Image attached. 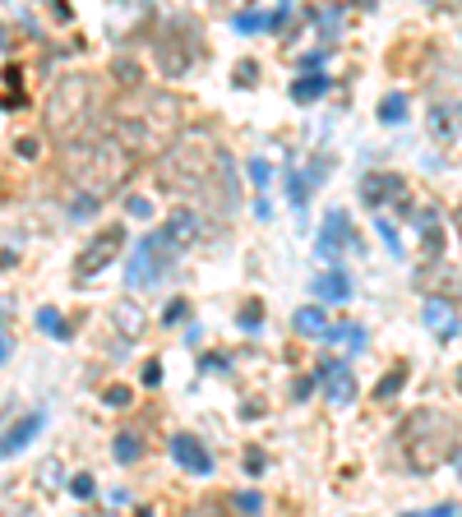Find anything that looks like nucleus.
<instances>
[{
    "mask_svg": "<svg viewBox=\"0 0 462 517\" xmlns=\"http://www.w3.org/2000/svg\"><path fill=\"white\" fill-rule=\"evenodd\" d=\"M181 121H185V106H181L176 93H162V88H130V93L116 102L111 134L130 148V158H139V153H157V158H162V153L181 139Z\"/></svg>",
    "mask_w": 462,
    "mask_h": 517,
    "instance_id": "obj_1",
    "label": "nucleus"
},
{
    "mask_svg": "<svg viewBox=\"0 0 462 517\" xmlns=\"http://www.w3.org/2000/svg\"><path fill=\"white\" fill-rule=\"evenodd\" d=\"M130 171H134V158L111 130L65 143V175L79 190H88V199H102L106 190H121L130 180Z\"/></svg>",
    "mask_w": 462,
    "mask_h": 517,
    "instance_id": "obj_2",
    "label": "nucleus"
},
{
    "mask_svg": "<svg viewBox=\"0 0 462 517\" xmlns=\"http://www.w3.org/2000/svg\"><path fill=\"white\" fill-rule=\"evenodd\" d=\"M218 158H222V148H218V139H213V130L194 125V130H185L181 139L157 158V185H162L166 194H199V190H209V180L218 175Z\"/></svg>",
    "mask_w": 462,
    "mask_h": 517,
    "instance_id": "obj_3",
    "label": "nucleus"
},
{
    "mask_svg": "<svg viewBox=\"0 0 462 517\" xmlns=\"http://www.w3.org/2000/svg\"><path fill=\"white\" fill-rule=\"evenodd\" d=\"M88 121H93V79H88V74H65V79H56V88L42 102L46 134L70 143L88 130Z\"/></svg>",
    "mask_w": 462,
    "mask_h": 517,
    "instance_id": "obj_4",
    "label": "nucleus"
},
{
    "mask_svg": "<svg viewBox=\"0 0 462 517\" xmlns=\"http://www.w3.org/2000/svg\"><path fill=\"white\" fill-rule=\"evenodd\" d=\"M407 466L411 471H435L448 453H453V425L435 411H416L407 421Z\"/></svg>",
    "mask_w": 462,
    "mask_h": 517,
    "instance_id": "obj_5",
    "label": "nucleus"
},
{
    "mask_svg": "<svg viewBox=\"0 0 462 517\" xmlns=\"http://www.w3.org/2000/svg\"><path fill=\"white\" fill-rule=\"evenodd\" d=\"M199 24L194 19H185V14H176V19H166V28L157 33V42H153V61H157V70L166 74V79H181V74H190L194 65H199Z\"/></svg>",
    "mask_w": 462,
    "mask_h": 517,
    "instance_id": "obj_6",
    "label": "nucleus"
},
{
    "mask_svg": "<svg viewBox=\"0 0 462 517\" xmlns=\"http://www.w3.org/2000/svg\"><path fill=\"white\" fill-rule=\"evenodd\" d=\"M176 259H181V245H176V240L166 236L162 227L149 231V236L134 245V259H130V268H125V282H130V291L157 287V282H162L166 272L176 268Z\"/></svg>",
    "mask_w": 462,
    "mask_h": 517,
    "instance_id": "obj_7",
    "label": "nucleus"
},
{
    "mask_svg": "<svg viewBox=\"0 0 462 517\" xmlns=\"http://www.w3.org/2000/svg\"><path fill=\"white\" fill-rule=\"evenodd\" d=\"M121 245H125V227H106V231H97V236L88 240L84 250H79L74 272H79V277H97V272H102L106 263L121 255Z\"/></svg>",
    "mask_w": 462,
    "mask_h": 517,
    "instance_id": "obj_8",
    "label": "nucleus"
},
{
    "mask_svg": "<svg viewBox=\"0 0 462 517\" xmlns=\"http://www.w3.org/2000/svg\"><path fill=\"white\" fill-rule=\"evenodd\" d=\"M314 379H323V393H328L333 406H351L356 402V374H351L347 365H338V360H333V365H319Z\"/></svg>",
    "mask_w": 462,
    "mask_h": 517,
    "instance_id": "obj_9",
    "label": "nucleus"
},
{
    "mask_svg": "<svg viewBox=\"0 0 462 517\" xmlns=\"http://www.w3.org/2000/svg\"><path fill=\"white\" fill-rule=\"evenodd\" d=\"M171 457L185 466L190 476H209L213 471V453L199 444V439H190V434H176L171 439Z\"/></svg>",
    "mask_w": 462,
    "mask_h": 517,
    "instance_id": "obj_10",
    "label": "nucleus"
},
{
    "mask_svg": "<svg viewBox=\"0 0 462 517\" xmlns=\"http://www.w3.org/2000/svg\"><path fill=\"white\" fill-rule=\"evenodd\" d=\"M42 425H46V411H24V416H19V421L9 425L5 434H0V457H14L19 448L28 444V439L42 430Z\"/></svg>",
    "mask_w": 462,
    "mask_h": 517,
    "instance_id": "obj_11",
    "label": "nucleus"
},
{
    "mask_svg": "<svg viewBox=\"0 0 462 517\" xmlns=\"http://www.w3.org/2000/svg\"><path fill=\"white\" fill-rule=\"evenodd\" d=\"M421 319H426L430 333H439V337H458V314H453V305H448L444 296H430V300H426V309H421Z\"/></svg>",
    "mask_w": 462,
    "mask_h": 517,
    "instance_id": "obj_12",
    "label": "nucleus"
},
{
    "mask_svg": "<svg viewBox=\"0 0 462 517\" xmlns=\"http://www.w3.org/2000/svg\"><path fill=\"white\" fill-rule=\"evenodd\" d=\"M342 240H347V213H342V208H333L328 217H323V231H319V255L338 263V250H342Z\"/></svg>",
    "mask_w": 462,
    "mask_h": 517,
    "instance_id": "obj_13",
    "label": "nucleus"
},
{
    "mask_svg": "<svg viewBox=\"0 0 462 517\" xmlns=\"http://www.w3.org/2000/svg\"><path fill=\"white\" fill-rule=\"evenodd\" d=\"M398 190H407V185H402V175H393V171H379V175H366V180H361V199L366 203H384Z\"/></svg>",
    "mask_w": 462,
    "mask_h": 517,
    "instance_id": "obj_14",
    "label": "nucleus"
},
{
    "mask_svg": "<svg viewBox=\"0 0 462 517\" xmlns=\"http://www.w3.org/2000/svg\"><path fill=\"white\" fill-rule=\"evenodd\" d=\"M314 296H319V300H333V305H347V300H351V277L342 268L323 272V277L314 282Z\"/></svg>",
    "mask_w": 462,
    "mask_h": 517,
    "instance_id": "obj_15",
    "label": "nucleus"
},
{
    "mask_svg": "<svg viewBox=\"0 0 462 517\" xmlns=\"http://www.w3.org/2000/svg\"><path fill=\"white\" fill-rule=\"evenodd\" d=\"M166 236L176 240V245H190L194 236H199V213H190V208H176L171 217H166Z\"/></svg>",
    "mask_w": 462,
    "mask_h": 517,
    "instance_id": "obj_16",
    "label": "nucleus"
},
{
    "mask_svg": "<svg viewBox=\"0 0 462 517\" xmlns=\"http://www.w3.org/2000/svg\"><path fill=\"white\" fill-rule=\"evenodd\" d=\"M291 324H296L301 337H328V314H323V305H301L296 314H291Z\"/></svg>",
    "mask_w": 462,
    "mask_h": 517,
    "instance_id": "obj_17",
    "label": "nucleus"
},
{
    "mask_svg": "<svg viewBox=\"0 0 462 517\" xmlns=\"http://www.w3.org/2000/svg\"><path fill=\"white\" fill-rule=\"evenodd\" d=\"M323 93H328V74H319V70L291 83V97H296V102H314V97H323Z\"/></svg>",
    "mask_w": 462,
    "mask_h": 517,
    "instance_id": "obj_18",
    "label": "nucleus"
},
{
    "mask_svg": "<svg viewBox=\"0 0 462 517\" xmlns=\"http://www.w3.org/2000/svg\"><path fill=\"white\" fill-rule=\"evenodd\" d=\"M379 121H384V125L407 121V93H388L384 102H379Z\"/></svg>",
    "mask_w": 462,
    "mask_h": 517,
    "instance_id": "obj_19",
    "label": "nucleus"
},
{
    "mask_svg": "<svg viewBox=\"0 0 462 517\" xmlns=\"http://www.w3.org/2000/svg\"><path fill=\"white\" fill-rule=\"evenodd\" d=\"M139 453H144V448H139V434H134V430H121V434H116V462L130 466V462H139Z\"/></svg>",
    "mask_w": 462,
    "mask_h": 517,
    "instance_id": "obj_20",
    "label": "nucleus"
},
{
    "mask_svg": "<svg viewBox=\"0 0 462 517\" xmlns=\"http://www.w3.org/2000/svg\"><path fill=\"white\" fill-rule=\"evenodd\" d=\"M37 328H42V333H51V337H65L61 309H56V305H42V309H37Z\"/></svg>",
    "mask_w": 462,
    "mask_h": 517,
    "instance_id": "obj_21",
    "label": "nucleus"
},
{
    "mask_svg": "<svg viewBox=\"0 0 462 517\" xmlns=\"http://www.w3.org/2000/svg\"><path fill=\"white\" fill-rule=\"evenodd\" d=\"M287 199L296 203V208H306V199H310V175H306V171H291V180H287Z\"/></svg>",
    "mask_w": 462,
    "mask_h": 517,
    "instance_id": "obj_22",
    "label": "nucleus"
},
{
    "mask_svg": "<svg viewBox=\"0 0 462 517\" xmlns=\"http://www.w3.org/2000/svg\"><path fill=\"white\" fill-rule=\"evenodd\" d=\"M236 28L241 33H263V28H278V24H273V14H250L245 9V14H236Z\"/></svg>",
    "mask_w": 462,
    "mask_h": 517,
    "instance_id": "obj_23",
    "label": "nucleus"
},
{
    "mask_svg": "<svg viewBox=\"0 0 462 517\" xmlns=\"http://www.w3.org/2000/svg\"><path fill=\"white\" fill-rule=\"evenodd\" d=\"M328 337H333V342H347L351 351H361V347H366V333H361L356 324H342V328H328Z\"/></svg>",
    "mask_w": 462,
    "mask_h": 517,
    "instance_id": "obj_24",
    "label": "nucleus"
},
{
    "mask_svg": "<svg viewBox=\"0 0 462 517\" xmlns=\"http://www.w3.org/2000/svg\"><path fill=\"white\" fill-rule=\"evenodd\" d=\"M402 384H407V369H388V379H379L375 397H393V393H398Z\"/></svg>",
    "mask_w": 462,
    "mask_h": 517,
    "instance_id": "obj_25",
    "label": "nucleus"
},
{
    "mask_svg": "<svg viewBox=\"0 0 462 517\" xmlns=\"http://www.w3.org/2000/svg\"><path fill=\"white\" fill-rule=\"evenodd\" d=\"M116 319H121V328H125V333H130V337H134V333H139V309H134V305H130V300H125V305H121V309H116Z\"/></svg>",
    "mask_w": 462,
    "mask_h": 517,
    "instance_id": "obj_26",
    "label": "nucleus"
},
{
    "mask_svg": "<svg viewBox=\"0 0 462 517\" xmlns=\"http://www.w3.org/2000/svg\"><path fill=\"white\" fill-rule=\"evenodd\" d=\"M231 503H236V508H241L245 517H259V508H263L259 494H231Z\"/></svg>",
    "mask_w": 462,
    "mask_h": 517,
    "instance_id": "obj_27",
    "label": "nucleus"
},
{
    "mask_svg": "<svg viewBox=\"0 0 462 517\" xmlns=\"http://www.w3.org/2000/svg\"><path fill=\"white\" fill-rule=\"evenodd\" d=\"M70 490H74V499H93V494H97V481H93V476H74Z\"/></svg>",
    "mask_w": 462,
    "mask_h": 517,
    "instance_id": "obj_28",
    "label": "nucleus"
},
{
    "mask_svg": "<svg viewBox=\"0 0 462 517\" xmlns=\"http://www.w3.org/2000/svg\"><path fill=\"white\" fill-rule=\"evenodd\" d=\"M102 402H106V406H130V388H121V384H116V388H106V393H102Z\"/></svg>",
    "mask_w": 462,
    "mask_h": 517,
    "instance_id": "obj_29",
    "label": "nucleus"
},
{
    "mask_svg": "<svg viewBox=\"0 0 462 517\" xmlns=\"http://www.w3.org/2000/svg\"><path fill=\"white\" fill-rule=\"evenodd\" d=\"M37 481H42V485H56V481H61V462H42V466H37Z\"/></svg>",
    "mask_w": 462,
    "mask_h": 517,
    "instance_id": "obj_30",
    "label": "nucleus"
},
{
    "mask_svg": "<svg viewBox=\"0 0 462 517\" xmlns=\"http://www.w3.org/2000/svg\"><path fill=\"white\" fill-rule=\"evenodd\" d=\"M379 236H384V245L393 255H402V240H398V231H393V222H379Z\"/></svg>",
    "mask_w": 462,
    "mask_h": 517,
    "instance_id": "obj_31",
    "label": "nucleus"
},
{
    "mask_svg": "<svg viewBox=\"0 0 462 517\" xmlns=\"http://www.w3.org/2000/svg\"><path fill=\"white\" fill-rule=\"evenodd\" d=\"M259 324H263V309L259 305H245L241 309V328H259Z\"/></svg>",
    "mask_w": 462,
    "mask_h": 517,
    "instance_id": "obj_32",
    "label": "nucleus"
},
{
    "mask_svg": "<svg viewBox=\"0 0 462 517\" xmlns=\"http://www.w3.org/2000/svg\"><path fill=\"white\" fill-rule=\"evenodd\" d=\"M185 314H190V305H185V300H171V305H166V314H162V319H166V324H181Z\"/></svg>",
    "mask_w": 462,
    "mask_h": 517,
    "instance_id": "obj_33",
    "label": "nucleus"
},
{
    "mask_svg": "<svg viewBox=\"0 0 462 517\" xmlns=\"http://www.w3.org/2000/svg\"><path fill=\"white\" fill-rule=\"evenodd\" d=\"M250 180L263 190V185H268V162H259V158H254V162H250Z\"/></svg>",
    "mask_w": 462,
    "mask_h": 517,
    "instance_id": "obj_34",
    "label": "nucleus"
},
{
    "mask_svg": "<svg viewBox=\"0 0 462 517\" xmlns=\"http://www.w3.org/2000/svg\"><path fill=\"white\" fill-rule=\"evenodd\" d=\"M125 208H130L134 217H153V203H149V199H139V194H134V199L125 203Z\"/></svg>",
    "mask_w": 462,
    "mask_h": 517,
    "instance_id": "obj_35",
    "label": "nucleus"
},
{
    "mask_svg": "<svg viewBox=\"0 0 462 517\" xmlns=\"http://www.w3.org/2000/svg\"><path fill=\"white\" fill-rule=\"evenodd\" d=\"M144 384H162V365H157V360H149V369H144Z\"/></svg>",
    "mask_w": 462,
    "mask_h": 517,
    "instance_id": "obj_36",
    "label": "nucleus"
},
{
    "mask_svg": "<svg viewBox=\"0 0 462 517\" xmlns=\"http://www.w3.org/2000/svg\"><path fill=\"white\" fill-rule=\"evenodd\" d=\"M310 393H314V379H296V388H291V397L301 402V397H310Z\"/></svg>",
    "mask_w": 462,
    "mask_h": 517,
    "instance_id": "obj_37",
    "label": "nucleus"
},
{
    "mask_svg": "<svg viewBox=\"0 0 462 517\" xmlns=\"http://www.w3.org/2000/svg\"><path fill=\"white\" fill-rule=\"evenodd\" d=\"M93 208H97V199H79V203H74L70 213H74V217H88V213H93Z\"/></svg>",
    "mask_w": 462,
    "mask_h": 517,
    "instance_id": "obj_38",
    "label": "nucleus"
},
{
    "mask_svg": "<svg viewBox=\"0 0 462 517\" xmlns=\"http://www.w3.org/2000/svg\"><path fill=\"white\" fill-rule=\"evenodd\" d=\"M199 365H204V369H227V356H204Z\"/></svg>",
    "mask_w": 462,
    "mask_h": 517,
    "instance_id": "obj_39",
    "label": "nucleus"
},
{
    "mask_svg": "<svg viewBox=\"0 0 462 517\" xmlns=\"http://www.w3.org/2000/svg\"><path fill=\"white\" fill-rule=\"evenodd\" d=\"M458 508H453V503H444V508H435V513H430V517H453Z\"/></svg>",
    "mask_w": 462,
    "mask_h": 517,
    "instance_id": "obj_40",
    "label": "nucleus"
},
{
    "mask_svg": "<svg viewBox=\"0 0 462 517\" xmlns=\"http://www.w3.org/2000/svg\"><path fill=\"white\" fill-rule=\"evenodd\" d=\"M9 356V333H0V360Z\"/></svg>",
    "mask_w": 462,
    "mask_h": 517,
    "instance_id": "obj_41",
    "label": "nucleus"
},
{
    "mask_svg": "<svg viewBox=\"0 0 462 517\" xmlns=\"http://www.w3.org/2000/svg\"><path fill=\"white\" fill-rule=\"evenodd\" d=\"M185 517H213L209 508H194V513H185Z\"/></svg>",
    "mask_w": 462,
    "mask_h": 517,
    "instance_id": "obj_42",
    "label": "nucleus"
},
{
    "mask_svg": "<svg viewBox=\"0 0 462 517\" xmlns=\"http://www.w3.org/2000/svg\"><path fill=\"white\" fill-rule=\"evenodd\" d=\"M139 517H153V513H149V508H144V513H139Z\"/></svg>",
    "mask_w": 462,
    "mask_h": 517,
    "instance_id": "obj_43",
    "label": "nucleus"
},
{
    "mask_svg": "<svg viewBox=\"0 0 462 517\" xmlns=\"http://www.w3.org/2000/svg\"><path fill=\"white\" fill-rule=\"evenodd\" d=\"M458 384H462V379H458Z\"/></svg>",
    "mask_w": 462,
    "mask_h": 517,
    "instance_id": "obj_44",
    "label": "nucleus"
}]
</instances>
